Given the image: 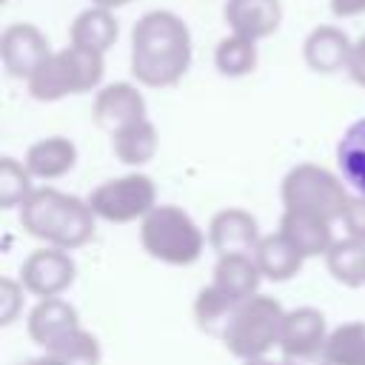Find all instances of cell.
<instances>
[{"label": "cell", "instance_id": "7a4b0ae2", "mask_svg": "<svg viewBox=\"0 0 365 365\" xmlns=\"http://www.w3.org/2000/svg\"><path fill=\"white\" fill-rule=\"evenodd\" d=\"M94 222H97V217L88 205V200L57 191L51 185L34 188L31 197L20 205L23 231L29 237H34L51 248H63V251H74V248L86 245L94 237Z\"/></svg>", "mask_w": 365, "mask_h": 365}, {"label": "cell", "instance_id": "ba28073f", "mask_svg": "<svg viewBox=\"0 0 365 365\" xmlns=\"http://www.w3.org/2000/svg\"><path fill=\"white\" fill-rule=\"evenodd\" d=\"M74 277H77V265L71 254L63 248H51V245L31 251L20 265V282L37 299L60 297L63 291L71 288Z\"/></svg>", "mask_w": 365, "mask_h": 365}, {"label": "cell", "instance_id": "1f68e13d", "mask_svg": "<svg viewBox=\"0 0 365 365\" xmlns=\"http://www.w3.org/2000/svg\"><path fill=\"white\" fill-rule=\"evenodd\" d=\"M282 365H331L325 351H314V354H294V356H282Z\"/></svg>", "mask_w": 365, "mask_h": 365}, {"label": "cell", "instance_id": "f546056e", "mask_svg": "<svg viewBox=\"0 0 365 365\" xmlns=\"http://www.w3.org/2000/svg\"><path fill=\"white\" fill-rule=\"evenodd\" d=\"M342 225H345L348 237L365 242V197H359V194L351 197L348 211H345V217H342Z\"/></svg>", "mask_w": 365, "mask_h": 365}, {"label": "cell", "instance_id": "44dd1931", "mask_svg": "<svg viewBox=\"0 0 365 365\" xmlns=\"http://www.w3.org/2000/svg\"><path fill=\"white\" fill-rule=\"evenodd\" d=\"M157 145H160V137L148 117L128 123L111 134V148H114L117 160L125 165H145L148 160H154Z\"/></svg>", "mask_w": 365, "mask_h": 365}, {"label": "cell", "instance_id": "f1b7e54d", "mask_svg": "<svg viewBox=\"0 0 365 365\" xmlns=\"http://www.w3.org/2000/svg\"><path fill=\"white\" fill-rule=\"evenodd\" d=\"M23 282L3 277L0 279V325H11L23 311Z\"/></svg>", "mask_w": 365, "mask_h": 365}, {"label": "cell", "instance_id": "8992f818", "mask_svg": "<svg viewBox=\"0 0 365 365\" xmlns=\"http://www.w3.org/2000/svg\"><path fill=\"white\" fill-rule=\"evenodd\" d=\"M282 205L285 211H302L336 222L345 217L351 194L345 180L317 163H299L282 177Z\"/></svg>", "mask_w": 365, "mask_h": 365}, {"label": "cell", "instance_id": "7402d4cb", "mask_svg": "<svg viewBox=\"0 0 365 365\" xmlns=\"http://www.w3.org/2000/svg\"><path fill=\"white\" fill-rule=\"evenodd\" d=\"M336 168L339 177L359 194L365 197V117L354 120L345 134L336 143Z\"/></svg>", "mask_w": 365, "mask_h": 365}, {"label": "cell", "instance_id": "52a82bcc", "mask_svg": "<svg viewBox=\"0 0 365 365\" xmlns=\"http://www.w3.org/2000/svg\"><path fill=\"white\" fill-rule=\"evenodd\" d=\"M86 200L97 220L125 225L134 220H145L157 208V185L148 174L131 171L100 182Z\"/></svg>", "mask_w": 365, "mask_h": 365}, {"label": "cell", "instance_id": "d4e9b609", "mask_svg": "<svg viewBox=\"0 0 365 365\" xmlns=\"http://www.w3.org/2000/svg\"><path fill=\"white\" fill-rule=\"evenodd\" d=\"M237 305H240V299H234L228 291H222L220 285L211 282V285H205L197 294V299H194V317H197L200 328L222 336V331H225L228 319L234 317Z\"/></svg>", "mask_w": 365, "mask_h": 365}, {"label": "cell", "instance_id": "9c48e42d", "mask_svg": "<svg viewBox=\"0 0 365 365\" xmlns=\"http://www.w3.org/2000/svg\"><path fill=\"white\" fill-rule=\"evenodd\" d=\"M48 54H51V46L34 23H11L0 34L3 68L17 80H29L48 60Z\"/></svg>", "mask_w": 365, "mask_h": 365}, {"label": "cell", "instance_id": "836d02e7", "mask_svg": "<svg viewBox=\"0 0 365 365\" xmlns=\"http://www.w3.org/2000/svg\"><path fill=\"white\" fill-rule=\"evenodd\" d=\"M20 365H66V362H63V359H57L54 354L43 351L40 356H31V359H26V362H20Z\"/></svg>", "mask_w": 365, "mask_h": 365}, {"label": "cell", "instance_id": "8fae6325", "mask_svg": "<svg viewBox=\"0 0 365 365\" xmlns=\"http://www.w3.org/2000/svg\"><path fill=\"white\" fill-rule=\"evenodd\" d=\"M145 117V97L134 83H108L94 97V123L114 134L128 123Z\"/></svg>", "mask_w": 365, "mask_h": 365}, {"label": "cell", "instance_id": "e0dca14e", "mask_svg": "<svg viewBox=\"0 0 365 365\" xmlns=\"http://www.w3.org/2000/svg\"><path fill=\"white\" fill-rule=\"evenodd\" d=\"M23 165L29 168V174L34 180H60L66 177L74 165H77V145L68 140V137H43L37 143L29 145L26 157H23Z\"/></svg>", "mask_w": 365, "mask_h": 365}, {"label": "cell", "instance_id": "ffe728a7", "mask_svg": "<svg viewBox=\"0 0 365 365\" xmlns=\"http://www.w3.org/2000/svg\"><path fill=\"white\" fill-rule=\"evenodd\" d=\"M254 259L262 271L265 279L271 282H288L291 277H297L302 271L305 257L277 231V234H265L254 251Z\"/></svg>", "mask_w": 365, "mask_h": 365}, {"label": "cell", "instance_id": "83f0119b", "mask_svg": "<svg viewBox=\"0 0 365 365\" xmlns=\"http://www.w3.org/2000/svg\"><path fill=\"white\" fill-rule=\"evenodd\" d=\"M31 174L23 163H17L14 157H3L0 160V208H14L23 205L31 197Z\"/></svg>", "mask_w": 365, "mask_h": 365}, {"label": "cell", "instance_id": "ac0fdd59", "mask_svg": "<svg viewBox=\"0 0 365 365\" xmlns=\"http://www.w3.org/2000/svg\"><path fill=\"white\" fill-rule=\"evenodd\" d=\"M117 34H120V23H117L114 11L103 9V6H88L86 11H80L71 20V29H68V37L74 46L91 48L100 54H106L117 43Z\"/></svg>", "mask_w": 365, "mask_h": 365}, {"label": "cell", "instance_id": "5b68a950", "mask_svg": "<svg viewBox=\"0 0 365 365\" xmlns=\"http://www.w3.org/2000/svg\"><path fill=\"white\" fill-rule=\"evenodd\" d=\"M285 314L288 311L274 297L254 294L237 305L234 317L222 331V345L242 362L262 359L271 354V348H279Z\"/></svg>", "mask_w": 365, "mask_h": 365}, {"label": "cell", "instance_id": "3957f363", "mask_svg": "<svg viewBox=\"0 0 365 365\" xmlns=\"http://www.w3.org/2000/svg\"><path fill=\"white\" fill-rule=\"evenodd\" d=\"M106 60L100 51L80 48L68 43L60 51H51L48 60L26 80L29 94L40 103H57L68 94H86L103 83Z\"/></svg>", "mask_w": 365, "mask_h": 365}, {"label": "cell", "instance_id": "4fadbf2b", "mask_svg": "<svg viewBox=\"0 0 365 365\" xmlns=\"http://www.w3.org/2000/svg\"><path fill=\"white\" fill-rule=\"evenodd\" d=\"M231 34H242L248 40H262L274 34L282 23L279 0H225L222 11Z\"/></svg>", "mask_w": 365, "mask_h": 365}, {"label": "cell", "instance_id": "5bb4252c", "mask_svg": "<svg viewBox=\"0 0 365 365\" xmlns=\"http://www.w3.org/2000/svg\"><path fill=\"white\" fill-rule=\"evenodd\" d=\"M328 325L322 311L317 308H294L285 314L282 322V336H279V351L282 356H294V354H314V351H325L328 342Z\"/></svg>", "mask_w": 365, "mask_h": 365}, {"label": "cell", "instance_id": "484cf974", "mask_svg": "<svg viewBox=\"0 0 365 365\" xmlns=\"http://www.w3.org/2000/svg\"><path fill=\"white\" fill-rule=\"evenodd\" d=\"M331 365H365V322H342L328 334Z\"/></svg>", "mask_w": 365, "mask_h": 365}, {"label": "cell", "instance_id": "cb8c5ba5", "mask_svg": "<svg viewBox=\"0 0 365 365\" xmlns=\"http://www.w3.org/2000/svg\"><path fill=\"white\" fill-rule=\"evenodd\" d=\"M257 40H248L242 34H228L214 48V66L222 77H245L257 68Z\"/></svg>", "mask_w": 365, "mask_h": 365}, {"label": "cell", "instance_id": "6da1fadb", "mask_svg": "<svg viewBox=\"0 0 365 365\" xmlns=\"http://www.w3.org/2000/svg\"><path fill=\"white\" fill-rule=\"evenodd\" d=\"M191 31L168 9L145 11L131 29V77L148 88H171L191 68Z\"/></svg>", "mask_w": 365, "mask_h": 365}, {"label": "cell", "instance_id": "9a60e30c", "mask_svg": "<svg viewBox=\"0 0 365 365\" xmlns=\"http://www.w3.org/2000/svg\"><path fill=\"white\" fill-rule=\"evenodd\" d=\"M80 328V317L77 308L63 299V297H48V299H37V305L29 311L26 319V331L29 336L46 351L48 345H54L60 336H66L68 331Z\"/></svg>", "mask_w": 365, "mask_h": 365}, {"label": "cell", "instance_id": "2e32d148", "mask_svg": "<svg viewBox=\"0 0 365 365\" xmlns=\"http://www.w3.org/2000/svg\"><path fill=\"white\" fill-rule=\"evenodd\" d=\"M334 222L314 217V214H302V211H282L279 217V234L305 257H325L331 251L334 240Z\"/></svg>", "mask_w": 365, "mask_h": 365}, {"label": "cell", "instance_id": "d590c367", "mask_svg": "<svg viewBox=\"0 0 365 365\" xmlns=\"http://www.w3.org/2000/svg\"><path fill=\"white\" fill-rule=\"evenodd\" d=\"M242 365H282V362H271L268 356H262V359H248V362H242Z\"/></svg>", "mask_w": 365, "mask_h": 365}, {"label": "cell", "instance_id": "277c9868", "mask_svg": "<svg viewBox=\"0 0 365 365\" xmlns=\"http://www.w3.org/2000/svg\"><path fill=\"white\" fill-rule=\"evenodd\" d=\"M140 242L151 259L185 268L202 257L205 234L180 205H157L145 220H140Z\"/></svg>", "mask_w": 365, "mask_h": 365}, {"label": "cell", "instance_id": "e575fe53", "mask_svg": "<svg viewBox=\"0 0 365 365\" xmlns=\"http://www.w3.org/2000/svg\"><path fill=\"white\" fill-rule=\"evenodd\" d=\"M128 3H134V0H91V6H103V9H120V6H128Z\"/></svg>", "mask_w": 365, "mask_h": 365}, {"label": "cell", "instance_id": "30bf717a", "mask_svg": "<svg viewBox=\"0 0 365 365\" xmlns=\"http://www.w3.org/2000/svg\"><path fill=\"white\" fill-rule=\"evenodd\" d=\"M259 222L245 208H222L208 222V245L217 257L225 254H254L259 245Z\"/></svg>", "mask_w": 365, "mask_h": 365}, {"label": "cell", "instance_id": "7c38bea8", "mask_svg": "<svg viewBox=\"0 0 365 365\" xmlns=\"http://www.w3.org/2000/svg\"><path fill=\"white\" fill-rule=\"evenodd\" d=\"M351 51H354L351 37L339 26H331V23L311 29L302 43L305 66L317 74H336V71L348 68Z\"/></svg>", "mask_w": 365, "mask_h": 365}, {"label": "cell", "instance_id": "4316f807", "mask_svg": "<svg viewBox=\"0 0 365 365\" xmlns=\"http://www.w3.org/2000/svg\"><path fill=\"white\" fill-rule=\"evenodd\" d=\"M46 351L54 354L57 359H63L66 365H100V359H103V351H100L97 336L91 331H86V328L68 331L66 336H60Z\"/></svg>", "mask_w": 365, "mask_h": 365}, {"label": "cell", "instance_id": "603a6c76", "mask_svg": "<svg viewBox=\"0 0 365 365\" xmlns=\"http://www.w3.org/2000/svg\"><path fill=\"white\" fill-rule=\"evenodd\" d=\"M325 265L328 274L345 285V288H362L365 285V242L345 237L336 240L331 245V251L325 254Z\"/></svg>", "mask_w": 365, "mask_h": 365}, {"label": "cell", "instance_id": "4dcf8cb0", "mask_svg": "<svg viewBox=\"0 0 365 365\" xmlns=\"http://www.w3.org/2000/svg\"><path fill=\"white\" fill-rule=\"evenodd\" d=\"M348 77L365 88V34L354 43V51H351V63H348Z\"/></svg>", "mask_w": 365, "mask_h": 365}, {"label": "cell", "instance_id": "d6986e66", "mask_svg": "<svg viewBox=\"0 0 365 365\" xmlns=\"http://www.w3.org/2000/svg\"><path fill=\"white\" fill-rule=\"evenodd\" d=\"M259 279H265V277H262L254 254H225V257H217L211 282L242 302V299L259 294Z\"/></svg>", "mask_w": 365, "mask_h": 365}, {"label": "cell", "instance_id": "d6a6232c", "mask_svg": "<svg viewBox=\"0 0 365 365\" xmlns=\"http://www.w3.org/2000/svg\"><path fill=\"white\" fill-rule=\"evenodd\" d=\"M331 11L336 17H356L365 11V0H331Z\"/></svg>", "mask_w": 365, "mask_h": 365}]
</instances>
